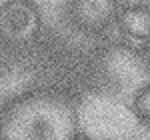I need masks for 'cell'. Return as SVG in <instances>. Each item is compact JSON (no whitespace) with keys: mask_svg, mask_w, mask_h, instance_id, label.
Wrapping results in <instances>:
<instances>
[{"mask_svg":"<svg viewBox=\"0 0 150 140\" xmlns=\"http://www.w3.org/2000/svg\"><path fill=\"white\" fill-rule=\"evenodd\" d=\"M68 16L82 32L98 34L118 20V0H70Z\"/></svg>","mask_w":150,"mask_h":140,"instance_id":"obj_3","label":"cell"},{"mask_svg":"<svg viewBox=\"0 0 150 140\" xmlns=\"http://www.w3.org/2000/svg\"><path fill=\"white\" fill-rule=\"evenodd\" d=\"M0 140H2V138H0Z\"/></svg>","mask_w":150,"mask_h":140,"instance_id":"obj_7","label":"cell"},{"mask_svg":"<svg viewBox=\"0 0 150 140\" xmlns=\"http://www.w3.org/2000/svg\"><path fill=\"white\" fill-rule=\"evenodd\" d=\"M40 30V14L28 0H8L0 8V36L10 44L32 40Z\"/></svg>","mask_w":150,"mask_h":140,"instance_id":"obj_2","label":"cell"},{"mask_svg":"<svg viewBox=\"0 0 150 140\" xmlns=\"http://www.w3.org/2000/svg\"><path fill=\"white\" fill-rule=\"evenodd\" d=\"M70 140H88V138H84V136H72Z\"/></svg>","mask_w":150,"mask_h":140,"instance_id":"obj_6","label":"cell"},{"mask_svg":"<svg viewBox=\"0 0 150 140\" xmlns=\"http://www.w3.org/2000/svg\"><path fill=\"white\" fill-rule=\"evenodd\" d=\"M74 118L68 106L50 96H30L0 120L2 140H70Z\"/></svg>","mask_w":150,"mask_h":140,"instance_id":"obj_1","label":"cell"},{"mask_svg":"<svg viewBox=\"0 0 150 140\" xmlns=\"http://www.w3.org/2000/svg\"><path fill=\"white\" fill-rule=\"evenodd\" d=\"M132 110H134V114L142 122L150 124V82L144 84L138 92L134 94V98H132Z\"/></svg>","mask_w":150,"mask_h":140,"instance_id":"obj_5","label":"cell"},{"mask_svg":"<svg viewBox=\"0 0 150 140\" xmlns=\"http://www.w3.org/2000/svg\"><path fill=\"white\" fill-rule=\"evenodd\" d=\"M120 30L136 40H150V6L132 4L118 14Z\"/></svg>","mask_w":150,"mask_h":140,"instance_id":"obj_4","label":"cell"}]
</instances>
